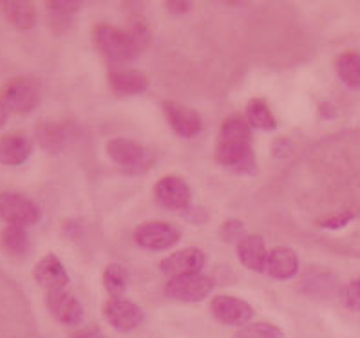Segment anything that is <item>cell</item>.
<instances>
[{
	"mask_svg": "<svg viewBox=\"0 0 360 338\" xmlns=\"http://www.w3.org/2000/svg\"><path fill=\"white\" fill-rule=\"evenodd\" d=\"M216 160L221 167L233 174H255L254 148H252V127L245 116L232 115L221 123L216 141Z\"/></svg>",
	"mask_w": 360,
	"mask_h": 338,
	"instance_id": "1",
	"label": "cell"
},
{
	"mask_svg": "<svg viewBox=\"0 0 360 338\" xmlns=\"http://www.w3.org/2000/svg\"><path fill=\"white\" fill-rule=\"evenodd\" d=\"M96 47L110 64H127L138 58L150 44L147 22L134 18L127 30H118L110 24H98L93 31Z\"/></svg>",
	"mask_w": 360,
	"mask_h": 338,
	"instance_id": "2",
	"label": "cell"
},
{
	"mask_svg": "<svg viewBox=\"0 0 360 338\" xmlns=\"http://www.w3.org/2000/svg\"><path fill=\"white\" fill-rule=\"evenodd\" d=\"M42 102V89L34 78L17 77L11 78L0 89V103L11 112L30 115Z\"/></svg>",
	"mask_w": 360,
	"mask_h": 338,
	"instance_id": "3",
	"label": "cell"
},
{
	"mask_svg": "<svg viewBox=\"0 0 360 338\" xmlns=\"http://www.w3.org/2000/svg\"><path fill=\"white\" fill-rule=\"evenodd\" d=\"M42 217L39 203L17 192H0V221L8 226H33Z\"/></svg>",
	"mask_w": 360,
	"mask_h": 338,
	"instance_id": "4",
	"label": "cell"
},
{
	"mask_svg": "<svg viewBox=\"0 0 360 338\" xmlns=\"http://www.w3.org/2000/svg\"><path fill=\"white\" fill-rule=\"evenodd\" d=\"M132 237H134L136 245L141 248L150 249V252H163V249L178 245L181 239V232L174 224L165 223V221H147V223L136 226Z\"/></svg>",
	"mask_w": 360,
	"mask_h": 338,
	"instance_id": "5",
	"label": "cell"
},
{
	"mask_svg": "<svg viewBox=\"0 0 360 338\" xmlns=\"http://www.w3.org/2000/svg\"><path fill=\"white\" fill-rule=\"evenodd\" d=\"M214 290L212 277L205 273H188L170 277L165 284V295L179 302H200Z\"/></svg>",
	"mask_w": 360,
	"mask_h": 338,
	"instance_id": "6",
	"label": "cell"
},
{
	"mask_svg": "<svg viewBox=\"0 0 360 338\" xmlns=\"http://www.w3.org/2000/svg\"><path fill=\"white\" fill-rule=\"evenodd\" d=\"M210 311L217 322L233 327H245L254 317V308L246 300L232 295H217L210 302Z\"/></svg>",
	"mask_w": 360,
	"mask_h": 338,
	"instance_id": "7",
	"label": "cell"
},
{
	"mask_svg": "<svg viewBox=\"0 0 360 338\" xmlns=\"http://www.w3.org/2000/svg\"><path fill=\"white\" fill-rule=\"evenodd\" d=\"M102 311L105 320L122 333H129V331H134L136 327H140L145 318V313L140 306L131 302V300L122 299V297L107 300Z\"/></svg>",
	"mask_w": 360,
	"mask_h": 338,
	"instance_id": "8",
	"label": "cell"
},
{
	"mask_svg": "<svg viewBox=\"0 0 360 338\" xmlns=\"http://www.w3.org/2000/svg\"><path fill=\"white\" fill-rule=\"evenodd\" d=\"M154 197L161 207L169 210H187L191 207L192 192L188 183L179 176H165L158 179L154 186Z\"/></svg>",
	"mask_w": 360,
	"mask_h": 338,
	"instance_id": "9",
	"label": "cell"
},
{
	"mask_svg": "<svg viewBox=\"0 0 360 338\" xmlns=\"http://www.w3.org/2000/svg\"><path fill=\"white\" fill-rule=\"evenodd\" d=\"M46 308L64 325H78L84 320V306L69 290L46 292Z\"/></svg>",
	"mask_w": 360,
	"mask_h": 338,
	"instance_id": "10",
	"label": "cell"
},
{
	"mask_svg": "<svg viewBox=\"0 0 360 338\" xmlns=\"http://www.w3.org/2000/svg\"><path fill=\"white\" fill-rule=\"evenodd\" d=\"M161 107L172 131L181 138H195L203 131V119L191 107L178 102H163Z\"/></svg>",
	"mask_w": 360,
	"mask_h": 338,
	"instance_id": "11",
	"label": "cell"
},
{
	"mask_svg": "<svg viewBox=\"0 0 360 338\" xmlns=\"http://www.w3.org/2000/svg\"><path fill=\"white\" fill-rule=\"evenodd\" d=\"M107 156L122 169L136 170L145 169L147 165V152L138 141L127 138H115L107 141Z\"/></svg>",
	"mask_w": 360,
	"mask_h": 338,
	"instance_id": "12",
	"label": "cell"
},
{
	"mask_svg": "<svg viewBox=\"0 0 360 338\" xmlns=\"http://www.w3.org/2000/svg\"><path fill=\"white\" fill-rule=\"evenodd\" d=\"M205 254L203 249L191 246V248H183L176 254L169 255L160 262V270L169 277H179V275L188 273H201L205 266Z\"/></svg>",
	"mask_w": 360,
	"mask_h": 338,
	"instance_id": "13",
	"label": "cell"
},
{
	"mask_svg": "<svg viewBox=\"0 0 360 338\" xmlns=\"http://www.w3.org/2000/svg\"><path fill=\"white\" fill-rule=\"evenodd\" d=\"M34 280L46 290V292H55V290H68L69 279L65 266L62 264L56 255L49 254L39 261V264L33 270Z\"/></svg>",
	"mask_w": 360,
	"mask_h": 338,
	"instance_id": "14",
	"label": "cell"
},
{
	"mask_svg": "<svg viewBox=\"0 0 360 338\" xmlns=\"http://www.w3.org/2000/svg\"><path fill=\"white\" fill-rule=\"evenodd\" d=\"M268 254L270 252L266 249V242L259 233H248L238 242V257L243 262V266L257 273L266 271Z\"/></svg>",
	"mask_w": 360,
	"mask_h": 338,
	"instance_id": "15",
	"label": "cell"
},
{
	"mask_svg": "<svg viewBox=\"0 0 360 338\" xmlns=\"http://www.w3.org/2000/svg\"><path fill=\"white\" fill-rule=\"evenodd\" d=\"M33 152V140L20 132H9L0 138V163L18 167L26 163Z\"/></svg>",
	"mask_w": 360,
	"mask_h": 338,
	"instance_id": "16",
	"label": "cell"
},
{
	"mask_svg": "<svg viewBox=\"0 0 360 338\" xmlns=\"http://www.w3.org/2000/svg\"><path fill=\"white\" fill-rule=\"evenodd\" d=\"M107 80H109L112 93L118 94V96L141 94L148 87V78L136 69H112V71H109Z\"/></svg>",
	"mask_w": 360,
	"mask_h": 338,
	"instance_id": "17",
	"label": "cell"
},
{
	"mask_svg": "<svg viewBox=\"0 0 360 338\" xmlns=\"http://www.w3.org/2000/svg\"><path fill=\"white\" fill-rule=\"evenodd\" d=\"M299 271V257L288 246H276L268 254L266 273L271 279L288 280L293 279Z\"/></svg>",
	"mask_w": 360,
	"mask_h": 338,
	"instance_id": "18",
	"label": "cell"
},
{
	"mask_svg": "<svg viewBox=\"0 0 360 338\" xmlns=\"http://www.w3.org/2000/svg\"><path fill=\"white\" fill-rule=\"evenodd\" d=\"M34 138L46 152L58 154L65 147L68 131L58 123H40L37 127V132H34Z\"/></svg>",
	"mask_w": 360,
	"mask_h": 338,
	"instance_id": "19",
	"label": "cell"
},
{
	"mask_svg": "<svg viewBox=\"0 0 360 338\" xmlns=\"http://www.w3.org/2000/svg\"><path fill=\"white\" fill-rule=\"evenodd\" d=\"M246 122L250 123V127L261 129V131H276L277 122L271 115L270 105L264 102L263 98H254L246 103Z\"/></svg>",
	"mask_w": 360,
	"mask_h": 338,
	"instance_id": "20",
	"label": "cell"
},
{
	"mask_svg": "<svg viewBox=\"0 0 360 338\" xmlns=\"http://www.w3.org/2000/svg\"><path fill=\"white\" fill-rule=\"evenodd\" d=\"M4 13L8 20L18 30H31L37 24V11L33 4L26 0H11L4 4Z\"/></svg>",
	"mask_w": 360,
	"mask_h": 338,
	"instance_id": "21",
	"label": "cell"
},
{
	"mask_svg": "<svg viewBox=\"0 0 360 338\" xmlns=\"http://www.w3.org/2000/svg\"><path fill=\"white\" fill-rule=\"evenodd\" d=\"M337 74L349 89H360V55L353 51H346L339 55L337 62Z\"/></svg>",
	"mask_w": 360,
	"mask_h": 338,
	"instance_id": "22",
	"label": "cell"
},
{
	"mask_svg": "<svg viewBox=\"0 0 360 338\" xmlns=\"http://www.w3.org/2000/svg\"><path fill=\"white\" fill-rule=\"evenodd\" d=\"M0 241H2L6 252H9L11 255H17V257H24L31 249L30 233L26 232V228H20V226H6L2 230Z\"/></svg>",
	"mask_w": 360,
	"mask_h": 338,
	"instance_id": "23",
	"label": "cell"
},
{
	"mask_svg": "<svg viewBox=\"0 0 360 338\" xmlns=\"http://www.w3.org/2000/svg\"><path fill=\"white\" fill-rule=\"evenodd\" d=\"M103 286L112 299H120L129 286V271L118 262H112L103 270Z\"/></svg>",
	"mask_w": 360,
	"mask_h": 338,
	"instance_id": "24",
	"label": "cell"
},
{
	"mask_svg": "<svg viewBox=\"0 0 360 338\" xmlns=\"http://www.w3.org/2000/svg\"><path fill=\"white\" fill-rule=\"evenodd\" d=\"M233 338H284L283 330L270 322H255L248 324L233 334Z\"/></svg>",
	"mask_w": 360,
	"mask_h": 338,
	"instance_id": "25",
	"label": "cell"
},
{
	"mask_svg": "<svg viewBox=\"0 0 360 338\" xmlns=\"http://www.w3.org/2000/svg\"><path fill=\"white\" fill-rule=\"evenodd\" d=\"M219 235L223 241L236 242L238 245L243 237H246V226L241 219H229L221 224Z\"/></svg>",
	"mask_w": 360,
	"mask_h": 338,
	"instance_id": "26",
	"label": "cell"
},
{
	"mask_svg": "<svg viewBox=\"0 0 360 338\" xmlns=\"http://www.w3.org/2000/svg\"><path fill=\"white\" fill-rule=\"evenodd\" d=\"M49 15H60V17H71L77 11H80L82 2L77 0H51L46 4Z\"/></svg>",
	"mask_w": 360,
	"mask_h": 338,
	"instance_id": "27",
	"label": "cell"
},
{
	"mask_svg": "<svg viewBox=\"0 0 360 338\" xmlns=\"http://www.w3.org/2000/svg\"><path fill=\"white\" fill-rule=\"evenodd\" d=\"M342 300L347 309H352V311H360V277L359 279L352 280V282L344 287Z\"/></svg>",
	"mask_w": 360,
	"mask_h": 338,
	"instance_id": "28",
	"label": "cell"
},
{
	"mask_svg": "<svg viewBox=\"0 0 360 338\" xmlns=\"http://www.w3.org/2000/svg\"><path fill=\"white\" fill-rule=\"evenodd\" d=\"M181 216L194 224H203L208 219V212L201 207H188L187 210L181 212Z\"/></svg>",
	"mask_w": 360,
	"mask_h": 338,
	"instance_id": "29",
	"label": "cell"
},
{
	"mask_svg": "<svg viewBox=\"0 0 360 338\" xmlns=\"http://www.w3.org/2000/svg\"><path fill=\"white\" fill-rule=\"evenodd\" d=\"M165 8L172 15H185L192 9V2H188V0H169V2H165Z\"/></svg>",
	"mask_w": 360,
	"mask_h": 338,
	"instance_id": "30",
	"label": "cell"
},
{
	"mask_svg": "<svg viewBox=\"0 0 360 338\" xmlns=\"http://www.w3.org/2000/svg\"><path fill=\"white\" fill-rule=\"evenodd\" d=\"M72 338H107L98 327H84L72 334Z\"/></svg>",
	"mask_w": 360,
	"mask_h": 338,
	"instance_id": "31",
	"label": "cell"
},
{
	"mask_svg": "<svg viewBox=\"0 0 360 338\" xmlns=\"http://www.w3.org/2000/svg\"><path fill=\"white\" fill-rule=\"evenodd\" d=\"M8 112H9V110L6 109V107L2 105V103H0V127H2V125H4V123L8 122Z\"/></svg>",
	"mask_w": 360,
	"mask_h": 338,
	"instance_id": "32",
	"label": "cell"
}]
</instances>
